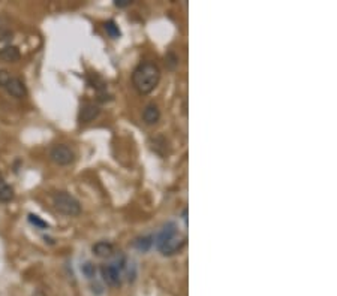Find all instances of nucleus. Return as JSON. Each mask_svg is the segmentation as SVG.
<instances>
[{
    "mask_svg": "<svg viewBox=\"0 0 337 296\" xmlns=\"http://www.w3.org/2000/svg\"><path fill=\"white\" fill-rule=\"evenodd\" d=\"M160 79V70L154 63H141L132 73V84L139 94L151 93Z\"/></svg>",
    "mask_w": 337,
    "mask_h": 296,
    "instance_id": "nucleus-2",
    "label": "nucleus"
},
{
    "mask_svg": "<svg viewBox=\"0 0 337 296\" xmlns=\"http://www.w3.org/2000/svg\"><path fill=\"white\" fill-rule=\"evenodd\" d=\"M142 120L145 124L148 126H153L156 124L159 120H160V110L156 104H148L145 108H144V113H142Z\"/></svg>",
    "mask_w": 337,
    "mask_h": 296,
    "instance_id": "nucleus-8",
    "label": "nucleus"
},
{
    "mask_svg": "<svg viewBox=\"0 0 337 296\" xmlns=\"http://www.w3.org/2000/svg\"><path fill=\"white\" fill-rule=\"evenodd\" d=\"M0 181H3V177H2V174H0Z\"/></svg>",
    "mask_w": 337,
    "mask_h": 296,
    "instance_id": "nucleus-22",
    "label": "nucleus"
},
{
    "mask_svg": "<svg viewBox=\"0 0 337 296\" xmlns=\"http://www.w3.org/2000/svg\"><path fill=\"white\" fill-rule=\"evenodd\" d=\"M12 199H14V188L5 181H0V202H11Z\"/></svg>",
    "mask_w": 337,
    "mask_h": 296,
    "instance_id": "nucleus-11",
    "label": "nucleus"
},
{
    "mask_svg": "<svg viewBox=\"0 0 337 296\" xmlns=\"http://www.w3.org/2000/svg\"><path fill=\"white\" fill-rule=\"evenodd\" d=\"M132 3V0H116V6H119V8H126V6H129Z\"/></svg>",
    "mask_w": 337,
    "mask_h": 296,
    "instance_id": "nucleus-19",
    "label": "nucleus"
},
{
    "mask_svg": "<svg viewBox=\"0 0 337 296\" xmlns=\"http://www.w3.org/2000/svg\"><path fill=\"white\" fill-rule=\"evenodd\" d=\"M183 220H185V223H188V210L183 211Z\"/></svg>",
    "mask_w": 337,
    "mask_h": 296,
    "instance_id": "nucleus-20",
    "label": "nucleus"
},
{
    "mask_svg": "<svg viewBox=\"0 0 337 296\" xmlns=\"http://www.w3.org/2000/svg\"><path fill=\"white\" fill-rule=\"evenodd\" d=\"M5 88L12 97H17V99H23L27 94V88H26L24 82L18 78H11Z\"/></svg>",
    "mask_w": 337,
    "mask_h": 296,
    "instance_id": "nucleus-5",
    "label": "nucleus"
},
{
    "mask_svg": "<svg viewBox=\"0 0 337 296\" xmlns=\"http://www.w3.org/2000/svg\"><path fill=\"white\" fill-rule=\"evenodd\" d=\"M20 57H21L20 50L14 45H6L0 50V60H3L6 63H15L20 60Z\"/></svg>",
    "mask_w": 337,
    "mask_h": 296,
    "instance_id": "nucleus-9",
    "label": "nucleus"
},
{
    "mask_svg": "<svg viewBox=\"0 0 337 296\" xmlns=\"http://www.w3.org/2000/svg\"><path fill=\"white\" fill-rule=\"evenodd\" d=\"M11 36H12L11 30H8L6 27H0V41H5Z\"/></svg>",
    "mask_w": 337,
    "mask_h": 296,
    "instance_id": "nucleus-18",
    "label": "nucleus"
},
{
    "mask_svg": "<svg viewBox=\"0 0 337 296\" xmlns=\"http://www.w3.org/2000/svg\"><path fill=\"white\" fill-rule=\"evenodd\" d=\"M101 110L95 104H84L79 111V121L81 123H90L99 116Z\"/></svg>",
    "mask_w": 337,
    "mask_h": 296,
    "instance_id": "nucleus-6",
    "label": "nucleus"
},
{
    "mask_svg": "<svg viewBox=\"0 0 337 296\" xmlns=\"http://www.w3.org/2000/svg\"><path fill=\"white\" fill-rule=\"evenodd\" d=\"M29 222H30L32 225L38 226L39 229H47V228H48V225H47L44 220H41L38 216H35V214H30V216H29Z\"/></svg>",
    "mask_w": 337,
    "mask_h": 296,
    "instance_id": "nucleus-16",
    "label": "nucleus"
},
{
    "mask_svg": "<svg viewBox=\"0 0 337 296\" xmlns=\"http://www.w3.org/2000/svg\"><path fill=\"white\" fill-rule=\"evenodd\" d=\"M185 244H186V237L179 232L176 223L173 222L166 223L154 238V245L159 248V251L163 256H173L182 251Z\"/></svg>",
    "mask_w": 337,
    "mask_h": 296,
    "instance_id": "nucleus-1",
    "label": "nucleus"
},
{
    "mask_svg": "<svg viewBox=\"0 0 337 296\" xmlns=\"http://www.w3.org/2000/svg\"><path fill=\"white\" fill-rule=\"evenodd\" d=\"M101 274L108 286H120V271H117L111 265H104L101 268Z\"/></svg>",
    "mask_w": 337,
    "mask_h": 296,
    "instance_id": "nucleus-7",
    "label": "nucleus"
},
{
    "mask_svg": "<svg viewBox=\"0 0 337 296\" xmlns=\"http://www.w3.org/2000/svg\"><path fill=\"white\" fill-rule=\"evenodd\" d=\"M33 296H45V293H44L42 290H38V292H36V293H35Z\"/></svg>",
    "mask_w": 337,
    "mask_h": 296,
    "instance_id": "nucleus-21",
    "label": "nucleus"
},
{
    "mask_svg": "<svg viewBox=\"0 0 337 296\" xmlns=\"http://www.w3.org/2000/svg\"><path fill=\"white\" fill-rule=\"evenodd\" d=\"M93 253L98 256V257H111L113 253H114V247L113 244L107 242V241H99L93 245Z\"/></svg>",
    "mask_w": 337,
    "mask_h": 296,
    "instance_id": "nucleus-10",
    "label": "nucleus"
},
{
    "mask_svg": "<svg viewBox=\"0 0 337 296\" xmlns=\"http://www.w3.org/2000/svg\"><path fill=\"white\" fill-rule=\"evenodd\" d=\"M11 79V75L8 70L5 69H0V87H6V84L9 82Z\"/></svg>",
    "mask_w": 337,
    "mask_h": 296,
    "instance_id": "nucleus-17",
    "label": "nucleus"
},
{
    "mask_svg": "<svg viewBox=\"0 0 337 296\" xmlns=\"http://www.w3.org/2000/svg\"><path fill=\"white\" fill-rule=\"evenodd\" d=\"M151 244H153V238L151 237H142V238H136L135 239L134 247L138 248L139 251H147V250H150Z\"/></svg>",
    "mask_w": 337,
    "mask_h": 296,
    "instance_id": "nucleus-12",
    "label": "nucleus"
},
{
    "mask_svg": "<svg viewBox=\"0 0 337 296\" xmlns=\"http://www.w3.org/2000/svg\"><path fill=\"white\" fill-rule=\"evenodd\" d=\"M104 29L107 30V33H108L111 38H120V30H119V26H117L113 20L107 21V23L104 24Z\"/></svg>",
    "mask_w": 337,
    "mask_h": 296,
    "instance_id": "nucleus-13",
    "label": "nucleus"
},
{
    "mask_svg": "<svg viewBox=\"0 0 337 296\" xmlns=\"http://www.w3.org/2000/svg\"><path fill=\"white\" fill-rule=\"evenodd\" d=\"M81 271H82V274L86 275L87 278H93L95 274H96V268H95V265L92 262H86V263H84L81 266Z\"/></svg>",
    "mask_w": 337,
    "mask_h": 296,
    "instance_id": "nucleus-14",
    "label": "nucleus"
},
{
    "mask_svg": "<svg viewBox=\"0 0 337 296\" xmlns=\"http://www.w3.org/2000/svg\"><path fill=\"white\" fill-rule=\"evenodd\" d=\"M50 159L56 163V165H60V166H66V165H70L75 159V154L73 151L67 147V145H63V144H59V145H54L50 151Z\"/></svg>",
    "mask_w": 337,
    "mask_h": 296,
    "instance_id": "nucleus-4",
    "label": "nucleus"
},
{
    "mask_svg": "<svg viewBox=\"0 0 337 296\" xmlns=\"http://www.w3.org/2000/svg\"><path fill=\"white\" fill-rule=\"evenodd\" d=\"M165 63L170 66L171 69H174L179 64V57L174 53H168V56L165 57Z\"/></svg>",
    "mask_w": 337,
    "mask_h": 296,
    "instance_id": "nucleus-15",
    "label": "nucleus"
},
{
    "mask_svg": "<svg viewBox=\"0 0 337 296\" xmlns=\"http://www.w3.org/2000/svg\"><path fill=\"white\" fill-rule=\"evenodd\" d=\"M53 204H54V208L60 214L67 216V217H75L81 213V205H79L78 199H75V197L72 194H69L67 191H57L53 196Z\"/></svg>",
    "mask_w": 337,
    "mask_h": 296,
    "instance_id": "nucleus-3",
    "label": "nucleus"
}]
</instances>
